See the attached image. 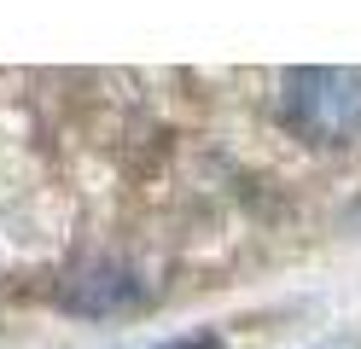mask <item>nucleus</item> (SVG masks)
I'll return each mask as SVG.
<instances>
[{"label": "nucleus", "mask_w": 361, "mask_h": 349, "mask_svg": "<svg viewBox=\"0 0 361 349\" xmlns=\"http://www.w3.org/2000/svg\"><path fill=\"white\" fill-rule=\"evenodd\" d=\"M146 302V279L128 274V268H94L64 286V309L87 314V320H105V314H128Z\"/></svg>", "instance_id": "nucleus-2"}, {"label": "nucleus", "mask_w": 361, "mask_h": 349, "mask_svg": "<svg viewBox=\"0 0 361 349\" xmlns=\"http://www.w3.org/2000/svg\"><path fill=\"white\" fill-rule=\"evenodd\" d=\"M280 116L303 140L332 146L361 128V70L350 64H298L280 82Z\"/></svg>", "instance_id": "nucleus-1"}]
</instances>
